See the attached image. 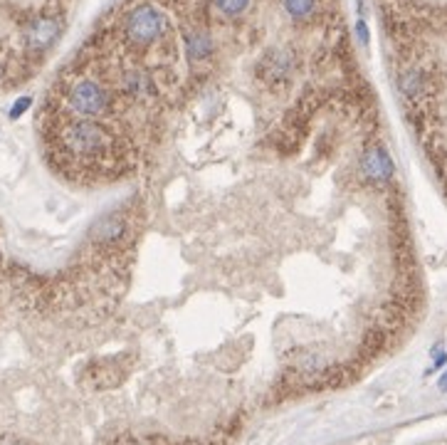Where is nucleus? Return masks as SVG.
Wrapping results in <instances>:
<instances>
[{
	"label": "nucleus",
	"instance_id": "nucleus-8",
	"mask_svg": "<svg viewBox=\"0 0 447 445\" xmlns=\"http://www.w3.org/2000/svg\"><path fill=\"white\" fill-rule=\"evenodd\" d=\"M186 52H188L190 62H198V59H206L208 55L212 52V40L206 35V32H190L186 37Z\"/></svg>",
	"mask_w": 447,
	"mask_h": 445
},
{
	"label": "nucleus",
	"instance_id": "nucleus-14",
	"mask_svg": "<svg viewBox=\"0 0 447 445\" xmlns=\"http://www.w3.org/2000/svg\"><path fill=\"white\" fill-rule=\"evenodd\" d=\"M445 362H447V354H445V351H442V354H440V356H437V359H435V364H433V371H435V368H440V366H442V364H445Z\"/></svg>",
	"mask_w": 447,
	"mask_h": 445
},
{
	"label": "nucleus",
	"instance_id": "nucleus-2",
	"mask_svg": "<svg viewBox=\"0 0 447 445\" xmlns=\"http://www.w3.org/2000/svg\"><path fill=\"white\" fill-rule=\"evenodd\" d=\"M124 30H126L129 42L146 48V45H153V42L163 35L166 18L153 6H136L134 10H129V15H126Z\"/></svg>",
	"mask_w": 447,
	"mask_h": 445
},
{
	"label": "nucleus",
	"instance_id": "nucleus-12",
	"mask_svg": "<svg viewBox=\"0 0 447 445\" xmlns=\"http://www.w3.org/2000/svg\"><path fill=\"white\" fill-rule=\"evenodd\" d=\"M356 32H359L361 45H368V42H371V35H368V28H366L364 20H359V23H356Z\"/></svg>",
	"mask_w": 447,
	"mask_h": 445
},
{
	"label": "nucleus",
	"instance_id": "nucleus-10",
	"mask_svg": "<svg viewBox=\"0 0 447 445\" xmlns=\"http://www.w3.org/2000/svg\"><path fill=\"white\" fill-rule=\"evenodd\" d=\"M215 6L228 18H237V15H242V12L248 10L250 0H215Z\"/></svg>",
	"mask_w": 447,
	"mask_h": 445
},
{
	"label": "nucleus",
	"instance_id": "nucleus-13",
	"mask_svg": "<svg viewBox=\"0 0 447 445\" xmlns=\"http://www.w3.org/2000/svg\"><path fill=\"white\" fill-rule=\"evenodd\" d=\"M437 388H440L442 393H447V371L440 376V381H437Z\"/></svg>",
	"mask_w": 447,
	"mask_h": 445
},
{
	"label": "nucleus",
	"instance_id": "nucleus-5",
	"mask_svg": "<svg viewBox=\"0 0 447 445\" xmlns=\"http://www.w3.org/2000/svg\"><path fill=\"white\" fill-rule=\"evenodd\" d=\"M59 30H62V25H59L57 18H50V15L37 18L35 23L28 28V32H25L28 48L35 50V52H42V50L52 48L54 40L59 37Z\"/></svg>",
	"mask_w": 447,
	"mask_h": 445
},
{
	"label": "nucleus",
	"instance_id": "nucleus-11",
	"mask_svg": "<svg viewBox=\"0 0 447 445\" xmlns=\"http://www.w3.org/2000/svg\"><path fill=\"white\" fill-rule=\"evenodd\" d=\"M30 107H32V97H20V99H15V104L10 107V112H8V119H10V121H18Z\"/></svg>",
	"mask_w": 447,
	"mask_h": 445
},
{
	"label": "nucleus",
	"instance_id": "nucleus-7",
	"mask_svg": "<svg viewBox=\"0 0 447 445\" xmlns=\"http://www.w3.org/2000/svg\"><path fill=\"white\" fill-rule=\"evenodd\" d=\"M121 87H124V92H129V95L134 97H146L153 92L151 87V79H148V75L143 70H129L124 75V79H121Z\"/></svg>",
	"mask_w": 447,
	"mask_h": 445
},
{
	"label": "nucleus",
	"instance_id": "nucleus-4",
	"mask_svg": "<svg viewBox=\"0 0 447 445\" xmlns=\"http://www.w3.org/2000/svg\"><path fill=\"white\" fill-rule=\"evenodd\" d=\"M393 159L383 146H371L364 154V176L373 184H388L393 178Z\"/></svg>",
	"mask_w": 447,
	"mask_h": 445
},
{
	"label": "nucleus",
	"instance_id": "nucleus-1",
	"mask_svg": "<svg viewBox=\"0 0 447 445\" xmlns=\"http://www.w3.org/2000/svg\"><path fill=\"white\" fill-rule=\"evenodd\" d=\"M62 144L67 151L79 159H92V156L104 154L109 148V134L95 119H77L72 124L65 126L62 131Z\"/></svg>",
	"mask_w": 447,
	"mask_h": 445
},
{
	"label": "nucleus",
	"instance_id": "nucleus-3",
	"mask_svg": "<svg viewBox=\"0 0 447 445\" xmlns=\"http://www.w3.org/2000/svg\"><path fill=\"white\" fill-rule=\"evenodd\" d=\"M70 109L82 119H97L109 109V95L95 79H79L70 89Z\"/></svg>",
	"mask_w": 447,
	"mask_h": 445
},
{
	"label": "nucleus",
	"instance_id": "nucleus-9",
	"mask_svg": "<svg viewBox=\"0 0 447 445\" xmlns=\"http://www.w3.org/2000/svg\"><path fill=\"white\" fill-rule=\"evenodd\" d=\"M317 0H284V10L289 12V18L295 20H304L312 15Z\"/></svg>",
	"mask_w": 447,
	"mask_h": 445
},
{
	"label": "nucleus",
	"instance_id": "nucleus-6",
	"mask_svg": "<svg viewBox=\"0 0 447 445\" xmlns=\"http://www.w3.org/2000/svg\"><path fill=\"white\" fill-rule=\"evenodd\" d=\"M124 233H126V220L119 213L106 215L99 226L95 228V237L99 243H117V240L124 237Z\"/></svg>",
	"mask_w": 447,
	"mask_h": 445
}]
</instances>
